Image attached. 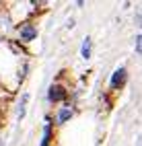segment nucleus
<instances>
[{"label": "nucleus", "mask_w": 142, "mask_h": 146, "mask_svg": "<svg viewBox=\"0 0 142 146\" xmlns=\"http://www.w3.org/2000/svg\"><path fill=\"white\" fill-rule=\"evenodd\" d=\"M0 146H2V142H0Z\"/></svg>", "instance_id": "obj_9"}, {"label": "nucleus", "mask_w": 142, "mask_h": 146, "mask_svg": "<svg viewBox=\"0 0 142 146\" xmlns=\"http://www.w3.org/2000/svg\"><path fill=\"white\" fill-rule=\"evenodd\" d=\"M27 101H29V95L25 93V95L21 97V103H19V119L25 115V105H27Z\"/></svg>", "instance_id": "obj_7"}, {"label": "nucleus", "mask_w": 142, "mask_h": 146, "mask_svg": "<svg viewBox=\"0 0 142 146\" xmlns=\"http://www.w3.org/2000/svg\"><path fill=\"white\" fill-rule=\"evenodd\" d=\"M126 78H128L126 68H117V70L113 72V76H111V89H121L124 82H126Z\"/></svg>", "instance_id": "obj_1"}, {"label": "nucleus", "mask_w": 142, "mask_h": 146, "mask_svg": "<svg viewBox=\"0 0 142 146\" xmlns=\"http://www.w3.org/2000/svg\"><path fill=\"white\" fill-rule=\"evenodd\" d=\"M35 35H37V29H35L33 25H25V27H21V39H23V41H31V39H35Z\"/></svg>", "instance_id": "obj_3"}, {"label": "nucleus", "mask_w": 142, "mask_h": 146, "mask_svg": "<svg viewBox=\"0 0 142 146\" xmlns=\"http://www.w3.org/2000/svg\"><path fill=\"white\" fill-rule=\"evenodd\" d=\"M50 140H52V119H50V117H45V130H43V140H41V144H39V146H47V144H50Z\"/></svg>", "instance_id": "obj_4"}, {"label": "nucleus", "mask_w": 142, "mask_h": 146, "mask_svg": "<svg viewBox=\"0 0 142 146\" xmlns=\"http://www.w3.org/2000/svg\"><path fill=\"white\" fill-rule=\"evenodd\" d=\"M91 37H84V41H82V58H91Z\"/></svg>", "instance_id": "obj_6"}, {"label": "nucleus", "mask_w": 142, "mask_h": 146, "mask_svg": "<svg viewBox=\"0 0 142 146\" xmlns=\"http://www.w3.org/2000/svg\"><path fill=\"white\" fill-rule=\"evenodd\" d=\"M136 52H138V54L142 56V33H140V35L136 37Z\"/></svg>", "instance_id": "obj_8"}, {"label": "nucleus", "mask_w": 142, "mask_h": 146, "mask_svg": "<svg viewBox=\"0 0 142 146\" xmlns=\"http://www.w3.org/2000/svg\"><path fill=\"white\" fill-rule=\"evenodd\" d=\"M72 107H64V109H60V113H58V121L62 123V121H68L70 117H72Z\"/></svg>", "instance_id": "obj_5"}, {"label": "nucleus", "mask_w": 142, "mask_h": 146, "mask_svg": "<svg viewBox=\"0 0 142 146\" xmlns=\"http://www.w3.org/2000/svg\"><path fill=\"white\" fill-rule=\"evenodd\" d=\"M47 99H50L52 103H58V101H62V99H64V89H62V86H58V84L50 86V93H47Z\"/></svg>", "instance_id": "obj_2"}]
</instances>
